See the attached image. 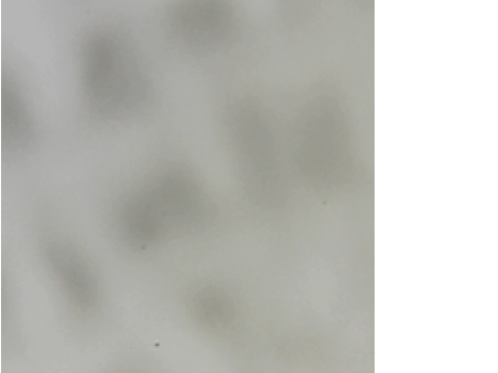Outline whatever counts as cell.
<instances>
[{
    "instance_id": "6da1fadb",
    "label": "cell",
    "mask_w": 498,
    "mask_h": 373,
    "mask_svg": "<svg viewBox=\"0 0 498 373\" xmlns=\"http://www.w3.org/2000/svg\"><path fill=\"white\" fill-rule=\"evenodd\" d=\"M99 38L91 57L92 97L104 114L125 117L141 109L151 90L150 79L123 34Z\"/></svg>"
},
{
    "instance_id": "7a4b0ae2",
    "label": "cell",
    "mask_w": 498,
    "mask_h": 373,
    "mask_svg": "<svg viewBox=\"0 0 498 373\" xmlns=\"http://www.w3.org/2000/svg\"><path fill=\"white\" fill-rule=\"evenodd\" d=\"M236 19L232 7L222 0H179L167 7L163 18L169 41L190 54L207 55L231 41Z\"/></svg>"
},
{
    "instance_id": "3957f363",
    "label": "cell",
    "mask_w": 498,
    "mask_h": 373,
    "mask_svg": "<svg viewBox=\"0 0 498 373\" xmlns=\"http://www.w3.org/2000/svg\"><path fill=\"white\" fill-rule=\"evenodd\" d=\"M260 104L252 97L236 99L226 109V122L246 163L245 180L266 182L278 177L274 139Z\"/></svg>"
},
{
    "instance_id": "277c9868",
    "label": "cell",
    "mask_w": 498,
    "mask_h": 373,
    "mask_svg": "<svg viewBox=\"0 0 498 373\" xmlns=\"http://www.w3.org/2000/svg\"><path fill=\"white\" fill-rule=\"evenodd\" d=\"M189 310L201 326L215 330L229 327L236 316L232 299L225 290L214 286L197 291L191 300Z\"/></svg>"
}]
</instances>
